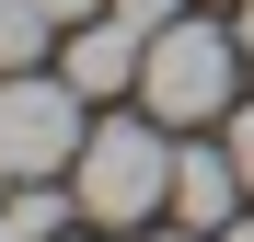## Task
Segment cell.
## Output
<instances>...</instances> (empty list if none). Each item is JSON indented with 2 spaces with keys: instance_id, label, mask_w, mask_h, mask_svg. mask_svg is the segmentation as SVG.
Masks as SVG:
<instances>
[{
  "instance_id": "obj_7",
  "label": "cell",
  "mask_w": 254,
  "mask_h": 242,
  "mask_svg": "<svg viewBox=\"0 0 254 242\" xmlns=\"http://www.w3.org/2000/svg\"><path fill=\"white\" fill-rule=\"evenodd\" d=\"M220 139H231V161H243V185H254V104H231V115H220Z\"/></svg>"
},
{
  "instance_id": "obj_13",
  "label": "cell",
  "mask_w": 254,
  "mask_h": 242,
  "mask_svg": "<svg viewBox=\"0 0 254 242\" xmlns=\"http://www.w3.org/2000/svg\"><path fill=\"white\" fill-rule=\"evenodd\" d=\"M0 185H23V173H12V150H0Z\"/></svg>"
},
{
  "instance_id": "obj_1",
  "label": "cell",
  "mask_w": 254,
  "mask_h": 242,
  "mask_svg": "<svg viewBox=\"0 0 254 242\" xmlns=\"http://www.w3.org/2000/svg\"><path fill=\"white\" fill-rule=\"evenodd\" d=\"M81 219H150V208H174V139H162V115H104L93 139H81Z\"/></svg>"
},
{
  "instance_id": "obj_8",
  "label": "cell",
  "mask_w": 254,
  "mask_h": 242,
  "mask_svg": "<svg viewBox=\"0 0 254 242\" xmlns=\"http://www.w3.org/2000/svg\"><path fill=\"white\" fill-rule=\"evenodd\" d=\"M116 12L139 23V35H162V23H174V0H116Z\"/></svg>"
},
{
  "instance_id": "obj_14",
  "label": "cell",
  "mask_w": 254,
  "mask_h": 242,
  "mask_svg": "<svg viewBox=\"0 0 254 242\" xmlns=\"http://www.w3.org/2000/svg\"><path fill=\"white\" fill-rule=\"evenodd\" d=\"M162 242H208V231H162Z\"/></svg>"
},
{
  "instance_id": "obj_2",
  "label": "cell",
  "mask_w": 254,
  "mask_h": 242,
  "mask_svg": "<svg viewBox=\"0 0 254 242\" xmlns=\"http://www.w3.org/2000/svg\"><path fill=\"white\" fill-rule=\"evenodd\" d=\"M231 69H243V35L162 23L150 35V69H139V104L162 115V127H220V115H231Z\"/></svg>"
},
{
  "instance_id": "obj_12",
  "label": "cell",
  "mask_w": 254,
  "mask_h": 242,
  "mask_svg": "<svg viewBox=\"0 0 254 242\" xmlns=\"http://www.w3.org/2000/svg\"><path fill=\"white\" fill-rule=\"evenodd\" d=\"M220 242H254V219H231V231H220Z\"/></svg>"
},
{
  "instance_id": "obj_5",
  "label": "cell",
  "mask_w": 254,
  "mask_h": 242,
  "mask_svg": "<svg viewBox=\"0 0 254 242\" xmlns=\"http://www.w3.org/2000/svg\"><path fill=\"white\" fill-rule=\"evenodd\" d=\"M243 161H231V139L220 150H174V208H185V231H231L243 219Z\"/></svg>"
},
{
  "instance_id": "obj_10",
  "label": "cell",
  "mask_w": 254,
  "mask_h": 242,
  "mask_svg": "<svg viewBox=\"0 0 254 242\" xmlns=\"http://www.w3.org/2000/svg\"><path fill=\"white\" fill-rule=\"evenodd\" d=\"M0 242H35V231H23V219H12V196H0Z\"/></svg>"
},
{
  "instance_id": "obj_3",
  "label": "cell",
  "mask_w": 254,
  "mask_h": 242,
  "mask_svg": "<svg viewBox=\"0 0 254 242\" xmlns=\"http://www.w3.org/2000/svg\"><path fill=\"white\" fill-rule=\"evenodd\" d=\"M81 104H93V93H81L69 69H58V81H47V69H0V150H12V173H69L81 139H93Z\"/></svg>"
},
{
  "instance_id": "obj_4",
  "label": "cell",
  "mask_w": 254,
  "mask_h": 242,
  "mask_svg": "<svg viewBox=\"0 0 254 242\" xmlns=\"http://www.w3.org/2000/svg\"><path fill=\"white\" fill-rule=\"evenodd\" d=\"M58 69H69L81 93L104 104V93H127V81L150 69V35L127 23V12H93V23H69V47H58Z\"/></svg>"
},
{
  "instance_id": "obj_6",
  "label": "cell",
  "mask_w": 254,
  "mask_h": 242,
  "mask_svg": "<svg viewBox=\"0 0 254 242\" xmlns=\"http://www.w3.org/2000/svg\"><path fill=\"white\" fill-rule=\"evenodd\" d=\"M47 35H69L47 0H0V69H35V58H47Z\"/></svg>"
},
{
  "instance_id": "obj_9",
  "label": "cell",
  "mask_w": 254,
  "mask_h": 242,
  "mask_svg": "<svg viewBox=\"0 0 254 242\" xmlns=\"http://www.w3.org/2000/svg\"><path fill=\"white\" fill-rule=\"evenodd\" d=\"M47 12H58V23H93V12H116V0H47Z\"/></svg>"
},
{
  "instance_id": "obj_11",
  "label": "cell",
  "mask_w": 254,
  "mask_h": 242,
  "mask_svg": "<svg viewBox=\"0 0 254 242\" xmlns=\"http://www.w3.org/2000/svg\"><path fill=\"white\" fill-rule=\"evenodd\" d=\"M231 12H243V23H231V35H243V58H254V0H231Z\"/></svg>"
}]
</instances>
